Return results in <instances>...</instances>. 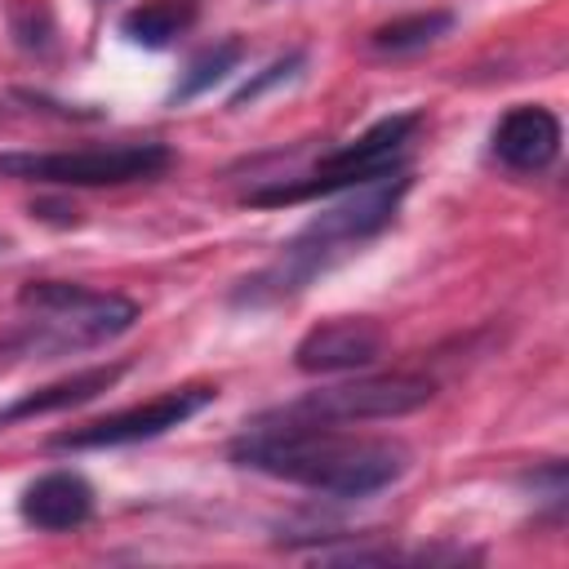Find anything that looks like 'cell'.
<instances>
[{
  "instance_id": "obj_1",
  "label": "cell",
  "mask_w": 569,
  "mask_h": 569,
  "mask_svg": "<svg viewBox=\"0 0 569 569\" xmlns=\"http://www.w3.org/2000/svg\"><path fill=\"white\" fill-rule=\"evenodd\" d=\"M227 458L244 471H262L325 498H369L409 471V445L342 436L329 422H293L262 413L244 436L231 440Z\"/></svg>"
},
{
  "instance_id": "obj_2",
  "label": "cell",
  "mask_w": 569,
  "mask_h": 569,
  "mask_svg": "<svg viewBox=\"0 0 569 569\" xmlns=\"http://www.w3.org/2000/svg\"><path fill=\"white\" fill-rule=\"evenodd\" d=\"M405 191H409V173H405V169L351 187L338 204L320 209L289 244H280V258H276L271 267H262L253 280H244V284L231 293V302L258 307V302H280V298L302 293V289H307L316 276H325L338 258H347L356 244L373 240V236L396 218Z\"/></svg>"
},
{
  "instance_id": "obj_3",
  "label": "cell",
  "mask_w": 569,
  "mask_h": 569,
  "mask_svg": "<svg viewBox=\"0 0 569 569\" xmlns=\"http://www.w3.org/2000/svg\"><path fill=\"white\" fill-rule=\"evenodd\" d=\"M133 325L138 302L124 293L71 280H27L18 289V325L0 333V360H58L116 342Z\"/></svg>"
},
{
  "instance_id": "obj_4",
  "label": "cell",
  "mask_w": 569,
  "mask_h": 569,
  "mask_svg": "<svg viewBox=\"0 0 569 569\" xmlns=\"http://www.w3.org/2000/svg\"><path fill=\"white\" fill-rule=\"evenodd\" d=\"M422 124L418 111H396L378 124H369L360 138L333 147L329 156L316 160V169L298 182H280V187H262V191H249V204H298V200H316V196H333V191H351L360 182H373V178H387L396 173L413 129Z\"/></svg>"
},
{
  "instance_id": "obj_5",
  "label": "cell",
  "mask_w": 569,
  "mask_h": 569,
  "mask_svg": "<svg viewBox=\"0 0 569 569\" xmlns=\"http://www.w3.org/2000/svg\"><path fill=\"white\" fill-rule=\"evenodd\" d=\"M173 164L164 142L76 147V151H0V178L44 187H124L156 178Z\"/></svg>"
},
{
  "instance_id": "obj_6",
  "label": "cell",
  "mask_w": 569,
  "mask_h": 569,
  "mask_svg": "<svg viewBox=\"0 0 569 569\" xmlns=\"http://www.w3.org/2000/svg\"><path fill=\"white\" fill-rule=\"evenodd\" d=\"M431 396H436V378H427V373H373V378H351V382L307 391L293 405H280L276 418L329 422V427H338V422H382V418L418 413Z\"/></svg>"
},
{
  "instance_id": "obj_7",
  "label": "cell",
  "mask_w": 569,
  "mask_h": 569,
  "mask_svg": "<svg viewBox=\"0 0 569 569\" xmlns=\"http://www.w3.org/2000/svg\"><path fill=\"white\" fill-rule=\"evenodd\" d=\"M213 400H218V387H204V382L173 387V391H160V396H151L142 405L116 409V413L93 418V422L71 427V431H58L49 440V449H120V445H142V440H156V436L182 427L187 418H196Z\"/></svg>"
},
{
  "instance_id": "obj_8",
  "label": "cell",
  "mask_w": 569,
  "mask_h": 569,
  "mask_svg": "<svg viewBox=\"0 0 569 569\" xmlns=\"http://www.w3.org/2000/svg\"><path fill=\"white\" fill-rule=\"evenodd\" d=\"M387 347V333L378 320L369 316H333L311 325L298 347H293V365L302 373H356L369 369Z\"/></svg>"
},
{
  "instance_id": "obj_9",
  "label": "cell",
  "mask_w": 569,
  "mask_h": 569,
  "mask_svg": "<svg viewBox=\"0 0 569 569\" xmlns=\"http://www.w3.org/2000/svg\"><path fill=\"white\" fill-rule=\"evenodd\" d=\"M489 147H493L498 164H507L511 173H542L560 156V120L551 107L520 102L493 124Z\"/></svg>"
},
{
  "instance_id": "obj_10",
  "label": "cell",
  "mask_w": 569,
  "mask_h": 569,
  "mask_svg": "<svg viewBox=\"0 0 569 569\" xmlns=\"http://www.w3.org/2000/svg\"><path fill=\"white\" fill-rule=\"evenodd\" d=\"M18 516L40 533L80 529L93 516V485L80 471H44L22 489Z\"/></svg>"
},
{
  "instance_id": "obj_11",
  "label": "cell",
  "mask_w": 569,
  "mask_h": 569,
  "mask_svg": "<svg viewBox=\"0 0 569 569\" xmlns=\"http://www.w3.org/2000/svg\"><path fill=\"white\" fill-rule=\"evenodd\" d=\"M124 373H129V365L124 360H111V365H89V369H76L67 378H58V382L31 387V391H22L18 400H9L0 409V427H13V422H27V418H44V413H62V409L89 405L102 391H111Z\"/></svg>"
},
{
  "instance_id": "obj_12",
  "label": "cell",
  "mask_w": 569,
  "mask_h": 569,
  "mask_svg": "<svg viewBox=\"0 0 569 569\" xmlns=\"http://www.w3.org/2000/svg\"><path fill=\"white\" fill-rule=\"evenodd\" d=\"M200 18V0H142L120 18V36L142 49H169Z\"/></svg>"
},
{
  "instance_id": "obj_13",
  "label": "cell",
  "mask_w": 569,
  "mask_h": 569,
  "mask_svg": "<svg viewBox=\"0 0 569 569\" xmlns=\"http://www.w3.org/2000/svg\"><path fill=\"white\" fill-rule=\"evenodd\" d=\"M453 9H418V13H400L382 27L369 31V49L378 58H409V53H422L431 49L436 40H445L453 31Z\"/></svg>"
},
{
  "instance_id": "obj_14",
  "label": "cell",
  "mask_w": 569,
  "mask_h": 569,
  "mask_svg": "<svg viewBox=\"0 0 569 569\" xmlns=\"http://www.w3.org/2000/svg\"><path fill=\"white\" fill-rule=\"evenodd\" d=\"M240 62H244V40H240V36H227V40H218V44L200 49V53L187 62L182 80L173 84L169 102H191V98L209 93V89H213L218 80H227V76H231Z\"/></svg>"
},
{
  "instance_id": "obj_15",
  "label": "cell",
  "mask_w": 569,
  "mask_h": 569,
  "mask_svg": "<svg viewBox=\"0 0 569 569\" xmlns=\"http://www.w3.org/2000/svg\"><path fill=\"white\" fill-rule=\"evenodd\" d=\"M9 36L27 53H53L58 49V18L49 0H9Z\"/></svg>"
},
{
  "instance_id": "obj_16",
  "label": "cell",
  "mask_w": 569,
  "mask_h": 569,
  "mask_svg": "<svg viewBox=\"0 0 569 569\" xmlns=\"http://www.w3.org/2000/svg\"><path fill=\"white\" fill-rule=\"evenodd\" d=\"M302 62H307V53H302V49H289L284 58H276V62H267V67H262L258 76H249V80H244V84H240V89L231 93V107H244V102H258V98H262V93H267L271 84H284V80H293Z\"/></svg>"
},
{
  "instance_id": "obj_17",
  "label": "cell",
  "mask_w": 569,
  "mask_h": 569,
  "mask_svg": "<svg viewBox=\"0 0 569 569\" xmlns=\"http://www.w3.org/2000/svg\"><path fill=\"white\" fill-rule=\"evenodd\" d=\"M525 485H533V493L551 507V511H560L565 507V462H547V467H533L529 476H525Z\"/></svg>"
}]
</instances>
